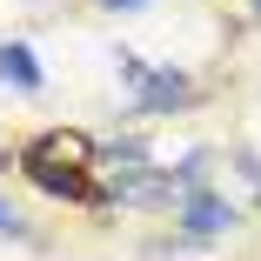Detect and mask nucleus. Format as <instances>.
Segmentation results:
<instances>
[{
    "instance_id": "7ed1b4c3",
    "label": "nucleus",
    "mask_w": 261,
    "mask_h": 261,
    "mask_svg": "<svg viewBox=\"0 0 261 261\" xmlns=\"http://www.w3.org/2000/svg\"><path fill=\"white\" fill-rule=\"evenodd\" d=\"M40 61H34V47L27 40H0V87H14V94H40Z\"/></svg>"
},
{
    "instance_id": "39448f33",
    "label": "nucleus",
    "mask_w": 261,
    "mask_h": 261,
    "mask_svg": "<svg viewBox=\"0 0 261 261\" xmlns=\"http://www.w3.org/2000/svg\"><path fill=\"white\" fill-rule=\"evenodd\" d=\"M254 14H261V0H254Z\"/></svg>"
},
{
    "instance_id": "20e7f679",
    "label": "nucleus",
    "mask_w": 261,
    "mask_h": 261,
    "mask_svg": "<svg viewBox=\"0 0 261 261\" xmlns=\"http://www.w3.org/2000/svg\"><path fill=\"white\" fill-rule=\"evenodd\" d=\"M108 14H134V7H147V0H100Z\"/></svg>"
},
{
    "instance_id": "f257e3e1",
    "label": "nucleus",
    "mask_w": 261,
    "mask_h": 261,
    "mask_svg": "<svg viewBox=\"0 0 261 261\" xmlns=\"http://www.w3.org/2000/svg\"><path fill=\"white\" fill-rule=\"evenodd\" d=\"M114 67H121V87L134 94V114H174V108H188L194 100V81L181 74V67H147L141 54H114Z\"/></svg>"
},
{
    "instance_id": "f03ea898",
    "label": "nucleus",
    "mask_w": 261,
    "mask_h": 261,
    "mask_svg": "<svg viewBox=\"0 0 261 261\" xmlns=\"http://www.w3.org/2000/svg\"><path fill=\"white\" fill-rule=\"evenodd\" d=\"M174 221H181L194 241H215V234H228L241 215H234V201H221L215 188H188V194L174 201Z\"/></svg>"
}]
</instances>
